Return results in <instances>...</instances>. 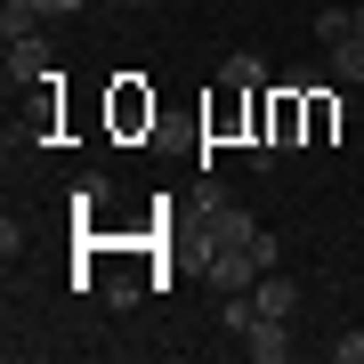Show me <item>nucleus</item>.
I'll list each match as a JSON object with an SVG mask.
<instances>
[{
  "instance_id": "nucleus-5",
  "label": "nucleus",
  "mask_w": 364,
  "mask_h": 364,
  "mask_svg": "<svg viewBox=\"0 0 364 364\" xmlns=\"http://www.w3.org/2000/svg\"><path fill=\"white\" fill-rule=\"evenodd\" d=\"M9 81H49V41H9Z\"/></svg>"
},
{
  "instance_id": "nucleus-12",
  "label": "nucleus",
  "mask_w": 364,
  "mask_h": 364,
  "mask_svg": "<svg viewBox=\"0 0 364 364\" xmlns=\"http://www.w3.org/2000/svg\"><path fill=\"white\" fill-rule=\"evenodd\" d=\"M356 33H364V0H356Z\"/></svg>"
},
{
  "instance_id": "nucleus-1",
  "label": "nucleus",
  "mask_w": 364,
  "mask_h": 364,
  "mask_svg": "<svg viewBox=\"0 0 364 364\" xmlns=\"http://www.w3.org/2000/svg\"><path fill=\"white\" fill-rule=\"evenodd\" d=\"M203 235H210V251H243L259 227H251V210L235 203V195H219V186H210V203H203Z\"/></svg>"
},
{
  "instance_id": "nucleus-13",
  "label": "nucleus",
  "mask_w": 364,
  "mask_h": 364,
  "mask_svg": "<svg viewBox=\"0 0 364 364\" xmlns=\"http://www.w3.org/2000/svg\"><path fill=\"white\" fill-rule=\"evenodd\" d=\"M122 9H146V0H122Z\"/></svg>"
},
{
  "instance_id": "nucleus-11",
  "label": "nucleus",
  "mask_w": 364,
  "mask_h": 364,
  "mask_svg": "<svg viewBox=\"0 0 364 364\" xmlns=\"http://www.w3.org/2000/svg\"><path fill=\"white\" fill-rule=\"evenodd\" d=\"M33 9H41V16H73L81 0H33Z\"/></svg>"
},
{
  "instance_id": "nucleus-3",
  "label": "nucleus",
  "mask_w": 364,
  "mask_h": 364,
  "mask_svg": "<svg viewBox=\"0 0 364 364\" xmlns=\"http://www.w3.org/2000/svg\"><path fill=\"white\" fill-rule=\"evenodd\" d=\"M259 275H267V267L251 259V251H210V291H219V299H227V291H251Z\"/></svg>"
},
{
  "instance_id": "nucleus-6",
  "label": "nucleus",
  "mask_w": 364,
  "mask_h": 364,
  "mask_svg": "<svg viewBox=\"0 0 364 364\" xmlns=\"http://www.w3.org/2000/svg\"><path fill=\"white\" fill-rule=\"evenodd\" d=\"M219 81H227V97H251V90H259V81H267V65H259V57H251V49H235L227 65H219Z\"/></svg>"
},
{
  "instance_id": "nucleus-4",
  "label": "nucleus",
  "mask_w": 364,
  "mask_h": 364,
  "mask_svg": "<svg viewBox=\"0 0 364 364\" xmlns=\"http://www.w3.org/2000/svg\"><path fill=\"white\" fill-rule=\"evenodd\" d=\"M251 299H259V316H299V284L284 267H267L259 284H251Z\"/></svg>"
},
{
  "instance_id": "nucleus-10",
  "label": "nucleus",
  "mask_w": 364,
  "mask_h": 364,
  "mask_svg": "<svg viewBox=\"0 0 364 364\" xmlns=\"http://www.w3.org/2000/svg\"><path fill=\"white\" fill-rule=\"evenodd\" d=\"M332 364H364V332H340L332 340Z\"/></svg>"
},
{
  "instance_id": "nucleus-2",
  "label": "nucleus",
  "mask_w": 364,
  "mask_h": 364,
  "mask_svg": "<svg viewBox=\"0 0 364 364\" xmlns=\"http://www.w3.org/2000/svg\"><path fill=\"white\" fill-rule=\"evenodd\" d=\"M243 356L251 364H284L291 356V316H259V324L243 332Z\"/></svg>"
},
{
  "instance_id": "nucleus-7",
  "label": "nucleus",
  "mask_w": 364,
  "mask_h": 364,
  "mask_svg": "<svg viewBox=\"0 0 364 364\" xmlns=\"http://www.w3.org/2000/svg\"><path fill=\"white\" fill-rule=\"evenodd\" d=\"M41 25H49V16H41L33 0H9V9H0V33H9V41H33Z\"/></svg>"
},
{
  "instance_id": "nucleus-8",
  "label": "nucleus",
  "mask_w": 364,
  "mask_h": 364,
  "mask_svg": "<svg viewBox=\"0 0 364 364\" xmlns=\"http://www.w3.org/2000/svg\"><path fill=\"white\" fill-rule=\"evenodd\" d=\"M332 73H340V81H364V33L332 41Z\"/></svg>"
},
{
  "instance_id": "nucleus-9",
  "label": "nucleus",
  "mask_w": 364,
  "mask_h": 364,
  "mask_svg": "<svg viewBox=\"0 0 364 364\" xmlns=\"http://www.w3.org/2000/svg\"><path fill=\"white\" fill-rule=\"evenodd\" d=\"M348 33H356V9H324V16H316V41H324V49L348 41Z\"/></svg>"
}]
</instances>
